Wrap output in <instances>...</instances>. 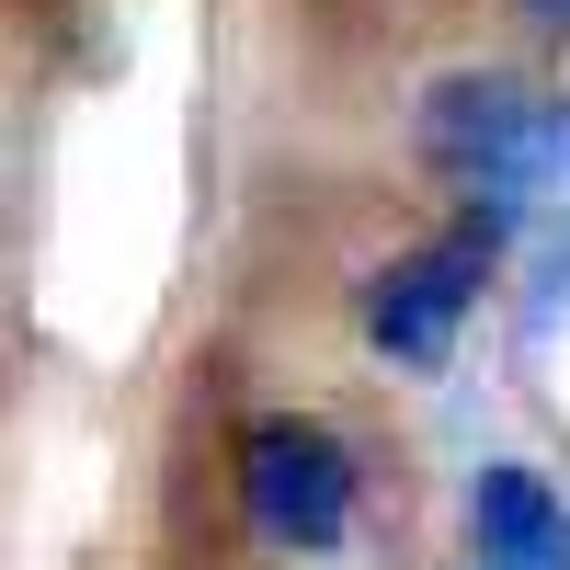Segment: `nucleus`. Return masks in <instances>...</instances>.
Instances as JSON below:
<instances>
[{
	"instance_id": "6",
	"label": "nucleus",
	"mask_w": 570,
	"mask_h": 570,
	"mask_svg": "<svg viewBox=\"0 0 570 570\" xmlns=\"http://www.w3.org/2000/svg\"><path fill=\"white\" fill-rule=\"evenodd\" d=\"M548 195H570V104H559V171H548Z\"/></svg>"
},
{
	"instance_id": "2",
	"label": "nucleus",
	"mask_w": 570,
	"mask_h": 570,
	"mask_svg": "<svg viewBox=\"0 0 570 570\" xmlns=\"http://www.w3.org/2000/svg\"><path fill=\"white\" fill-rule=\"evenodd\" d=\"M240 513L263 525V548H297V559L343 548V525H354V456H343V434L308 422V411H263L240 434Z\"/></svg>"
},
{
	"instance_id": "1",
	"label": "nucleus",
	"mask_w": 570,
	"mask_h": 570,
	"mask_svg": "<svg viewBox=\"0 0 570 570\" xmlns=\"http://www.w3.org/2000/svg\"><path fill=\"white\" fill-rule=\"evenodd\" d=\"M422 160H434L456 195H491V206H537L548 171H559V104L502 69H445L422 91Z\"/></svg>"
},
{
	"instance_id": "4",
	"label": "nucleus",
	"mask_w": 570,
	"mask_h": 570,
	"mask_svg": "<svg viewBox=\"0 0 570 570\" xmlns=\"http://www.w3.org/2000/svg\"><path fill=\"white\" fill-rule=\"evenodd\" d=\"M468 548H480V570H570V502L537 468L491 456L468 480Z\"/></svg>"
},
{
	"instance_id": "5",
	"label": "nucleus",
	"mask_w": 570,
	"mask_h": 570,
	"mask_svg": "<svg viewBox=\"0 0 570 570\" xmlns=\"http://www.w3.org/2000/svg\"><path fill=\"white\" fill-rule=\"evenodd\" d=\"M559 308H570V240L548 252V285H537V320H559Z\"/></svg>"
},
{
	"instance_id": "3",
	"label": "nucleus",
	"mask_w": 570,
	"mask_h": 570,
	"mask_svg": "<svg viewBox=\"0 0 570 570\" xmlns=\"http://www.w3.org/2000/svg\"><path fill=\"white\" fill-rule=\"evenodd\" d=\"M468 297H480V228L400 252L389 274L365 285V331H376V354H389V365H445V343H456Z\"/></svg>"
}]
</instances>
